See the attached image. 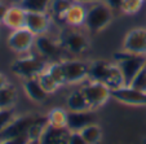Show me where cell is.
<instances>
[{"label":"cell","instance_id":"1","mask_svg":"<svg viewBox=\"0 0 146 144\" xmlns=\"http://www.w3.org/2000/svg\"><path fill=\"white\" fill-rule=\"evenodd\" d=\"M88 79L101 82L110 90H116L125 86L124 78L115 61L108 60H94L89 65V78Z\"/></svg>","mask_w":146,"mask_h":144},{"label":"cell","instance_id":"2","mask_svg":"<svg viewBox=\"0 0 146 144\" xmlns=\"http://www.w3.org/2000/svg\"><path fill=\"white\" fill-rule=\"evenodd\" d=\"M114 18V11L104 1L100 0L88 5L84 30L88 34H100L111 23Z\"/></svg>","mask_w":146,"mask_h":144},{"label":"cell","instance_id":"3","mask_svg":"<svg viewBox=\"0 0 146 144\" xmlns=\"http://www.w3.org/2000/svg\"><path fill=\"white\" fill-rule=\"evenodd\" d=\"M87 31L74 27H65L61 30L60 42L69 57H80L89 50V38Z\"/></svg>","mask_w":146,"mask_h":144},{"label":"cell","instance_id":"4","mask_svg":"<svg viewBox=\"0 0 146 144\" xmlns=\"http://www.w3.org/2000/svg\"><path fill=\"white\" fill-rule=\"evenodd\" d=\"M34 50L39 57L47 62H57L69 57L61 44L60 38L50 35V33L36 36Z\"/></svg>","mask_w":146,"mask_h":144},{"label":"cell","instance_id":"5","mask_svg":"<svg viewBox=\"0 0 146 144\" xmlns=\"http://www.w3.org/2000/svg\"><path fill=\"white\" fill-rule=\"evenodd\" d=\"M48 62L40 58L36 53L34 55H23L14 60L11 65V72L18 78L31 79V78H38L41 73L45 70Z\"/></svg>","mask_w":146,"mask_h":144},{"label":"cell","instance_id":"6","mask_svg":"<svg viewBox=\"0 0 146 144\" xmlns=\"http://www.w3.org/2000/svg\"><path fill=\"white\" fill-rule=\"evenodd\" d=\"M114 61L116 62V65L119 66L121 74H123L125 86H129L133 82V79L138 75V73L142 72L146 68V56L133 55V53H128L123 50H120L114 56Z\"/></svg>","mask_w":146,"mask_h":144},{"label":"cell","instance_id":"7","mask_svg":"<svg viewBox=\"0 0 146 144\" xmlns=\"http://www.w3.org/2000/svg\"><path fill=\"white\" fill-rule=\"evenodd\" d=\"M91 62L80 57H66L61 61L66 84H82L89 78Z\"/></svg>","mask_w":146,"mask_h":144},{"label":"cell","instance_id":"8","mask_svg":"<svg viewBox=\"0 0 146 144\" xmlns=\"http://www.w3.org/2000/svg\"><path fill=\"white\" fill-rule=\"evenodd\" d=\"M79 86L83 94L86 95V99L92 111H96V109L104 106L111 99V90L101 82L87 79Z\"/></svg>","mask_w":146,"mask_h":144},{"label":"cell","instance_id":"9","mask_svg":"<svg viewBox=\"0 0 146 144\" xmlns=\"http://www.w3.org/2000/svg\"><path fill=\"white\" fill-rule=\"evenodd\" d=\"M36 35H34L27 27L12 30L7 36V46L11 51L19 56L27 55L34 50Z\"/></svg>","mask_w":146,"mask_h":144},{"label":"cell","instance_id":"10","mask_svg":"<svg viewBox=\"0 0 146 144\" xmlns=\"http://www.w3.org/2000/svg\"><path fill=\"white\" fill-rule=\"evenodd\" d=\"M121 50L133 55L146 56V27H133L125 34Z\"/></svg>","mask_w":146,"mask_h":144},{"label":"cell","instance_id":"11","mask_svg":"<svg viewBox=\"0 0 146 144\" xmlns=\"http://www.w3.org/2000/svg\"><path fill=\"white\" fill-rule=\"evenodd\" d=\"M54 25L52 17L48 12H30L26 13V26L34 35L39 36L50 33V29Z\"/></svg>","mask_w":146,"mask_h":144},{"label":"cell","instance_id":"12","mask_svg":"<svg viewBox=\"0 0 146 144\" xmlns=\"http://www.w3.org/2000/svg\"><path fill=\"white\" fill-rule=\"evenodd\" d=\"M111 99L131 106H146V92H141L132 86H123L111 90Z\"/></svg>","mask_w":146,"mask_h":144},{"label":"cell","instance_id":"13","mask_svg":"<svg viewBox=\"0 0 146 144\" xmlns=\"http://www.w3.org/2000/svg\"><path fill=\"white\" fill-rule=\"evenodd\" d=\"M87 12H88V5L74 1L69 7L66 13H65L64 25L67 26V27H74V29L84 27L86 18H87Z\"/></svg>","mask_w":146,"mask_h":144},{"label":"cell","instance_id":"14","mask_svg":"<svg viewBox=\"0 0 146 144\" xmlns=\"http://www.w3.org/2000/svg\"><path fill=\"white\" fill-rule=\"evenodd\" d=\"M26 13L27 11L21 4H12L8 7V11H7L1 23L11 31L22 29L26 26Z\"/></svg>","mask_w":146,"mask_h":144},{"label":"cell","instance_id":"15","mask_svg":"<svg viewBox=\"0 0 146 144\" xmlns=\"http://www.w3.org/2000/svg\"><path fill=\"white\" fill-rule=\"evenodd\" d=\"M35 119V116L33 114H27V116H21L14 119L11 125L3 131L0 133V139H7V138H14V136L25 135L27 134L29 129H30L31 123Z\"/></svg>","mask_w":146,"mask_h":144},{"label":"cell","instance_id":"16","mask_svg":"<svg viewBox=\"0 0 146 144\" xmlns=\"http://www.w3.org/2000/svg\"><path fill=\"white\" fill-rule=\"evenodd\" d=\"M96 122L94 111H84V112H69L67 117V130L69 131H80L86 126Z\"/></svg>","mask_w":146,"mask_h":144},{"label":"cell","instance_id":"17","mask_svg":"<svg viewBox=\"0 0 146 144\" xmlns=\"http://www.w3.org/2000/svg\"><path fill=\"white\" fill-rule=\"evenodd\" d=\"M22 87L26 96L34 102H44L48 99V96H49V94L41 87L38 78L25 79Z\"/></svg>","mask_w":146,"mask_h":144},{"label":"cell","instance_id":"18","mask_svg":"<svg viewBox=\"0 0 146 144\" xmlns=\"http://www.w3.org/2000/svg\"><path fill=\"white\" fill-rule=\"evenodd\" d=\"M66 109L69 112H84L92 111L88 101L86 99V95L83 94L80 86L74 88L66 97Z\"/></svg>","mask_w":146,"mask_h":144},{"label":"cell","instance_id":"19","mask_svg":"<svg viewBox=\"0 0 146 144\" xmlns=\"http://www.w3.org/2000/svg\"><path fill=\"white\" fill-rule=\"evenodd\" d=\"M70 131L67 129H54L48 127L43 133L41 138L39 139V144H67L69 143Z\"/></svg>","mask_w":146,"mask_h":144},{"label":"cell","instance_id":"20","mask_svg":"<svg viewBox=\"0 0 146 144\" xmlns=\"http://www.w3.org/2000/svg\"><path fill=\"white\" fill-rule=\"evenodd\" d=\"M74 3V0H52L48 13L50 14L53 22L58 25H64V17L69 7Z\"/></svg>","mask_w":146,"mask_h":144},{"label":"cell","instance_id":"21","mask_svg":"<svg viewBox=\"0 0 146 144\" xmlns=\"http://www.w3.org/2000/svg\"><path fill=\"white\" fill-rule=\"evenodd\" d=\"M67 117H69L67 109L60 106L53 108L47 114L48 125L54 129H67Z\"/></svg>","mask_w":146,"mask_h":144},{"label":"cell","instance_id":"22","mask_svg":"<svg viewBox=\"0 0 146 144\" xmlns=\"http://www.w3.org/2000/svg\"><path fill=\"white\" fill-rule=\"evenodd\" d=\"M18 97L17 88L13 84H7L5 87L0 88V109H12L14 108Z\"/></svg>","mask_w":146,"mask_h":144},{"label":"cell","instance_id":"23","mask_svg":"<svg viewBox=\"0 0 146 144\" xmlns=\"http://www.w3.org/2000/svg\"><path fill=\"white\" fill-rule=\"evenodd\" d=\"M80 134L88 144H100L102 140V135H104L101 126L97 122H93L91 125L86 126L80 131Z\"/></svg>","mask_w":146,"mask_h":144},{"label":"cell","instance_id":"24","mask_svg":"<svg viewBox=\"0 0 146 144\" xmlns=\"http://www.w3.org/2000/svg\"><path fill=\"white\" fill-rule=\"evenodd\" d=\"M19 4L30 12H48L52 0H21Z\"/></svg>","mask_w":146,"mask_h":144},{"label":"cell","instance_id":"25","mask_svg":"<svg viewBox=\"0 0 146 144\" xmlns=\"http://www.w3.org/2000/svg\"><path fill=\"white\" fill-rule=\"evenodd\" d=\"M45 70L49 73V75L61 87L66 86V80H65L64 70H62V66H61V61H57V62H48Z\"/></svg>","mask_w":146,"mask_h":144},{"label":"cell","instance_id":"26","mask_svg":"<svg viewBox=\"0 0 146 144\" xmlns=\"http://www.w3.org/2000/svg\"><path fill=\"white\" fill-rule=\"evenodd\" d=\"M38 79H39V82H40L41 87H43V88H44L49 95L61 88V86L56 82L54 79H53L52 77H50L49 73H48L47 70H44V72L41 73V74L38 77Z\"/></svg>","mask_w":146,"mask_h":144},{"label":"cell","instance_id":"27","mask_svg":"<svg viewBox=\"0 0 146 144\" xmlns=\"http://www.w3.org/2000/svg\"><path fill=\"white\" fill-rule=\"evenodd\" d=\"M143 4H145V0H123L120 12L124 14H129V16L137 14L142 9Z\"/></svg>","mask_w":146,"mask_h":144},{"label":"cell","instance_id":"28","mask_svg":"<svg viewBox=\"0 0 146 144\" xmlns=\"http://www.w3.org/2000/svg\"><path fill=\"white\" fill-rule=\"evenodd\" d=\"M17 118L14 109H0V133H3L12 122Z\"/></svg>","mask_w":146,"mask_h":144},{"label":"cell","instance_id":"29","mask_svg":"<svg viewBox=\"0 0 146 144\" xmlns=\"http://www.w3.org/2000/svg\"><path fill=\"white\" fill-rule=\"evenodd\" d=\"M133 88L138 90L141 92H146V68L142 70V72L138 73V75L133 79V82L129 84Z\"/></svg>","mask_w":146,"mask_h":144},{"label":"cell","instance_id":"30","mask_svg":"<svg viewBox=\"0 0 146 144\" xmlns=\"http://www.w3.org/2000/svg\"><path fill=\"white\" fill-rule=\"evenodd\" d=\"M0 144H34V143H33V140L29 138L27 134H25V135L14 136V138L0 139Z\"/></svg>","mask_w":146,"mask_h":144},{"label":"cell","instance_id":"31","mask_svg":"<svg viewBox=\"0 0 146 144\" xmlns=\"http://www.w3.org/2000/svg\"><path fill=\"white\" fill-rule=\"evenodd\" d=\"M67 144H88L84 138L82 136V134L78 131H70V136H69V143Z\"/></svg>","mask_w":146,"mask_h":144},{"label":"cell","instance_id":"32","mask_svg":"<svg viewBox=\"0 0 146 144\" xmlns=\"http://www.w3.org/2000/svg\"><path fill=\"white\" fill-rule=\"evenodd\" d=\"M114 12H120V8H121V4H123V0H104Z\"/></svg>","mask_w":146,"mask_h":144},{"label":"cell","instance_id":"33","mask_svg":"<svg viewBox=\"0 0 146 144\" xmlns=\"http://www.w3.org/2000/svg\"><path fill=\"white\" fill-rule=\"evenodd\" d=\"M8 7H9V4L0 1V23H1V21H3L4 16H5V13H7V11H8Z\"/></svg>","mask_w":146,"mask_h":144},{"label":"cell","instance_id":"34","mask_svg":"<svg viewBox=\"0 0 146 144\" xmlns=\"http://www.w3.org/2000/svg\"><path fill=\"white\" fill-rule=\"evenodd\" d=\"M7 84H9V80H8V77L3 73H0V88L5 87Z\"/></svg>","mask_w":146,"mask_h":144},{"label":"cell","instance_id":"35","mask_svg":"<svg viewBox=\"0 0 146 144\" xmlns=\"http://www.w3.org/2000/svg\"><path fill=\"white\" fill-rule=\"evenodd\" d=\"M74 1H78V3L86 4V5H89L92 3H96V1H100V0H74Z\"/></svg>","mask_w":146,"mask_h":144},{"label":"cell","instance_id":"36","mask_svg":"<svg viewBox=\"0 0 146 144\" xmlns=\"http://www.w3.org/2000/svg\"><path fill=\"white\" fill-rule=\"evenodd\" d=\"M0 1H3V3H7V4H9V5H12V4H19L21 0H0Z\"/></svg>","mask_w":146,"mask_h":144}]
</instances>
